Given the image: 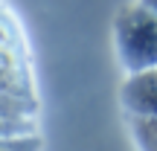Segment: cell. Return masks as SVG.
<instances>
[{
    "mask_svg": "<svg viewBox=\"0 0 157 151\" xmlns=\"http://www.w3.org/2000/svg\"><path fill=\"white\" fill-rule=\"evenodd\" d=\"M122 105L131 116H154L157 113V67L128 73L122 84Z\"/></svg>",
    "mask_w": 157,
    "mask_h": 151,
    "instance_id": "cell-2",
    "label": "cell"
},
{
    "mask_svg": "<svg viewBox=\"0 0 157 151\" xmlns=\"http://www.w3.org/2000/svg\"><path fill=\"white\" fill-rule=\"evenodd\" d=\"M140 3H146L148 9H154V12H157V0H140Z\"/></svg>",
    "mask_w": 157,
    "mask_h": 151,
    "instance_id": "cell-4",
    "label": "cell"
},
{
    "mask_svg": "<svg viewBox=\"0 0 157 151\" xmlns=\"http://www.w3.org/2000/svg\"><path fill=\"white\" fill-rule=\"evenodd\" d=\"M131 131L140 151H157V113L154 116H131Z\"/></svg>",
    "mask_w": 157,
    "mask_h": 151,
    "instance_id": "cell-3",
    "label": "cell"
},
{
    "mask_svg": "<svg viewBox=\"0 0 157 151\" xmlns=\"http://www.w3.org/2000/svg\"><path fill=\"white\" fill-rule=\"evenodd\" d=\"M117 52L128 73L157 67V12L146 3L125 6L113 23Z\"/></svg>",
    "mask_w": 157,
    "mask_h": 151,
    "instance_id": "cell-1",
    "label": "cell"
}]
</instances>
